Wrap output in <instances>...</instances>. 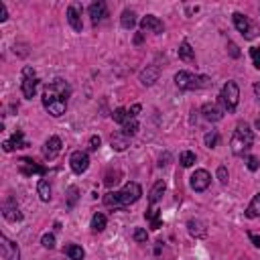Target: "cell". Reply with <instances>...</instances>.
<instances>
[{"instance_id": "c3c4849f", "label": "cell", "mask_w": 260, "mask_h": 260, "mask_svg": "<svg viewBox=\"0 0 260 260\" xmlns=\"http://www.w3.org/2000/svg\"><path fill=\"white\" fill-rule=\"evenodd\" d=\"M238 260H248V258H238Z\"/></svg>"}, {"instance_id": "1f68e13d", "label": "cell", "mask_w": 260, "mask_h": 260, "mask_svg": "<svg viewBox=\"0 0 260 260\" xmlns=\"http://www.w3.org/2000/svg\"><path fill=\"white\" fill-rule=\"evenodd\" d=\"M179 163H181V167H191L195 163V155L191 151H183L179 157Z\"/></svg>"}, {"instance_id": "bcb514c9", "label": "cell", "mask_w": 260, "mask_h": 260, "mask_svg": "<svg viewBox=\"0 0 260 260\" xmlns=\"http://www.w3.org/2000/svg\"><path fill=\"white\" fill-rule=\"evenodd\" d=\"M134 43H136V45L142 43V35H136V37H134Z\"/></svg>"}, {"instance_id": "60d3db41", "label": "cell", "mask_w": 260, "mask_h": 260, "mask_svg": "<svg viewBox=\"0 0 260 260\" xmlns=\"http://www.w3.org/2000/svg\"><path fill=\"white\" fill-rule=\"evenodd\" d=\"M100 146H102V138L100 136H91L89 138V151H98Z\"/></svg>"}, {"instance_id": "6da1fadb", "label": "cell", "mask_w": 260, "mask_h": 260, "mask_svg": "<svg viewBox=\"0 0 260 260\" xmlns=\"http://www.w3.org/2000/svg\"><path fill=\"white\" fill-rule=\"evenodd\" d=\"M71 96V86L57 78V80H53L45 91H43V106L45 110L53 116V118H59L65 114V110H67V98Z\"/></svg>"}, {"instance_id": "44dd1931", "label": "cell", "mask_w": 260, "mask_h": 260, "mask_svg": "<svg viewBox=\"0 0 260 260\" xmlns=\"http://www.w3.org/2000/svg\"><path fill=\"white\" fill-rule=\"evenodd\" d=\"M165 189H167V185H165V181H163V179H161V181H157V183L153 185L151 193H148V201H151V206H157L159 199H161V197H163V193H165Z\"/></svg>"}, {"instance_id": "f35d334b", "label": "cell", "mask_w": 260, "mask_h": 260, "mask_svg": "<svg viewBox=\"0 0 260 260\" xmlns=\"http://www.w3.org/2000/svg\"><path fill=\"white\" fill-rule=\"evenodd\" d=\"M228 53H230V57H234V59L240 57V49H238V45L234 41H228Z\"/></svg>"}, {"instance_id": "4dcf8cb0", "label": "cell", "mask_w": 260, "mask_h": 260, "mask_svg": "<svg viewBox=\"0 0 260 260\" xmlns=\"http://www.w3.org/2000/svg\"><path fill=\"white\" fill-rule=\"evenodd\" d=\"M10 142H12L14 148H27V146H29V142H27L25 136H23V130H16V132L12 134V138H10Z\"/></svg>"}, {"instance_id": "d590c367", "label": "cell", "mask_w": 260, "mask_h": 260, "mask_svg": "<svg viewBox=\"0 0 260 260\" xmlns=\"http://www.w3.org/2000/svg\"><path fill=\"white\" fill-rule=\"evenodd\" d=\"M132 238H134V242H146V240H148V234H146L144 228H136L134 234H132Z\"/></svg>"}, {"instance_id": "277c9868", "label": "cell", "mask_w": 260, "mask_h": 260, "mask_svg": "<svg viewBox=\"0 0 260 260\" xmlns=\"http://www.w3.org/2000/svg\"><path fill=\"white\" fill-rule=\"evenodd\" d=\"M175 86L183 91H191V89H203V87L212 86V80L208 76H195L191 71H177Z\"/></svg>"}, {"instance_id": "52a82bcc", "label": "cell", "mask_w": 260, "mask_h": 260, "mask_svg": "<svg viewBox=\"0 0 260 260\" xmlns=\"http://www.w3.org/2000/svg\"><path fill=\"white\" fill-rule=\"evenodd\" d=\"M21 89H23V96L27 100H33L37 89H39V78L35 76V69L33 67H25L23 69V82H21Z\"/></svg>"}, {"instance_id": "7402d4cb", "label": "cell", "mask_w": 260, "mask_h": 260, "mask_svg": "<svg viewBox=\"0 0 260 260\" xmlns=\"http://www.w3.org/2000/svg\"><path fill=\"white\" fill-rule=\"evenodd\" d=\"M187 228H189V234L195 236V238H203V236L208 234L206 224H203L201 219H189V221H187Z\"/></svg>"}, {"instance_id": "5bb4252c", "label": "cell", "mask_w": 260, "mask_h": 260, "mask_svg": "<svg viewBox=\"0 0 260 260\" xmlns=\"http://www.w3.org/2000/svg\"><path fill=\"white\" fill-rule=\"evenodd\" d=\"M140 29H142V31H148V33H155V35H161V33L165 31L163 21H161L159 16H155V14H146V16H142Z\"/></svg>"}, {"instance_id": "7dc6e473", "label": "cell", "mask_w": 260, "mask_h": 260, "mask_svg": "<svg viewBox=\"0 0 260 260\" xmlns=\"http://www.w3.org/2000/svg\"><path fill=\"white\" fill-rule=\"evenodd\" d=\"M256 128H258V130H260V118H258V120H256Z\"/></svg>"}, {"instance_id": "5b68a950", "label": "cell", "mask_w": 260, "mask_h": 260, "mask_svg": "<svg viewBox=\"0 0 260 260\" xmlns=\"http://www.w3.org/2000/svg\"><path fill=\"white\" fill-rule=\"evenodd\" d=\"M219 102L224 106V110L228 112H236L238 102H240V87L236 82H226L224 87H221V94H219Z\"/></svg>"}, {"instance_id": "4316f807", "label": "cell", "mask_w": 260, "mask_h": 260, "mask_svg": "<svg viewBox=\"0 0 260 260\" xmlns=\"http://www.w3.org/2000/svg\"><path fill=\"white\" fill-rule=\"evenodd\" d=\"M120 25L124 27V29H134V25H136V14L132 12V10H124L122 12V16H120Z\"/></svg>"}, {"instance_id": "f546056e", "label": "cell", "mask_w": 260, "mask_h": 260, "mask_svg": "<svg viewBox=\"0 0 260 260\" xmlns=\"http://www.w3.org/2000/svg\"><path fill=\"white\" fill-rule=\"evenodd\" d=\"M122 132L128 134V136H134L138 132V122L134 118H128L124 124H122Z\"/></svg>"}, {"instance_id": "d6986e66", "label": "cell", "mask_w": 260, "mask_h": 260, "mask_svg": "<svg viewBox=\"0 0 260 260\" xmlns=\"http://www.w3.org/2000/svg\"><path fill=\"white\" fill-rule=\"evenodd\" d=\"M110 144H112L114 151L122 153V151H126V148L130 146V136H128V134H124L122 130H118V132H114V134H112V138H110Z\"/></svg>"}, {"instance_id": "f1b7e54d", "label": "cell", "mask_w": 260, "mask_h": 260, "mask_svg": "<svg viewBox=\"0 0 260 260\" xmlns=\"http://www.w3.org/2000/svg\"><path fill=\"white\" fill-rule=\"evenodd\" d=\"M106 224H108V219L104 214H94V217H91V230L94 232H104L106 230Z\"/></svg>"}, {"instance_id": "7a4b0ae2", "label": "cell", "mask_w": 260, "mask_h": 260, "mask_svg": "<svg viewBox=\"0 0 260 260\" xmlns=\"http://www.w3.org/2000/svg\"><path fill=\"white\" fill-rule=\"evenodd\" d=\"M140 195H142V187L138 183L130 181V183L124 185L120 191H108L104 195V206L114 208V210L128 208V206H132V203H136L140 199Z\"/></svg>"}, {"instance_id": "ba28073f", "label": "cell", "mask_w": 260, "mask_h": 260, "mask_svg": "<svg viewBox=\"0 0 260 260\" xmlns=\"http://www.w3.org/2000/svg\"><path fill=\"white\" fill-rule=\"evenodd\" d=\"M82 12H84V6H82L80 2H71V4L67 6V23H69V27L76 31V33H82V29H84Z\"/></svg>"}, {"instance_id": "8fae6325", "label": "cell", "mask_w": 260, "mask_h": 260, "mask_svg": "<svg viewBox=\"0 0 260 260\" xmlns=\"http://www.w3.org/2000/svg\"><path fill=\"white\" fill-rule=\"evenodd\" d=\"M0 254L2 260H21V250L6 236H0Z\"/></svg>"}, {"instance_id": "ffe728a7", "label": "cell", "mask_w": 260, "mask_h": 260, "mask_svg": "<svg viewBox=\"0 0 260 260\" xmlns=\"http://www.w3.org/2000/svg\"><path fill=\"white\" fill-rule=\"evenodd\" d=\"M179 59L185 63H195V51L191 49L189 41H183L179 47Z\"/></svg>"}, {"instance_id": "4fadbf2b", "label": "cell", "mask_w": 260, "mask_h": 260, "mask_svg": "<svg viewBox=\"0 0 260 260\" xmlns=\"http://www.w3.org/2000/svg\"><path fill=\"white\" fill-rule=\"evenodd\" d=\"M18 171H21L25 177L45 175V167H41L39 163H35L33 159H21V161H18Z\"/></svg>"}, {"instance_id": "b9f144b4", "label": "cell", "mask_w": 260, "mask_h": 260, "mask_svg": "<svg viewBox=\"0 0 260 260\" xmlns=\"http://www.w3.org/2000/svg\"><path fill=\"white\" fill-rule=\"evenodd\" d=\"M140 112V104H134L132 108L128 110V118H136V114Z\"/></svg>"}, {"instance_id": "7bdbcfd3", "label": "cell", "mask_w": 260, "mask_h": 260, "mask_svg": "<svg viewBox=\"0 0 260 260\" xmlns=\"http://www.w3.org/2000/svg\"><path fill=\"white\" fill-rule=\"evenodd\" d=\"M8 18V12H6V6H4V2H0V23H4Z\"/></svg>"}, {"instance_id": "3957f363", "label": "cell", "mask_w": 260, "mask_h": 260, "mask_svg": "<svg viewBox=\"0 0 260 260\" xmlns=\"http://www.w3.org/2000/svg\"><path fill=\"white\" fill-rule=\"evenodd\" d=\"M254 144V132L248 122H238L236 124V130L232 134V140H230V146H232V153L236 157H244L250 146Z\"/></svg>"}, {"instance_id": "2e32d148", "label": "cell", "mask_w": 260, "mask_h": 260, "mask_svg": "<svg viewBox=\"0 0 260 260\" xmlns=\"http://www.w3.org/2000/svg\"><path fill=\"white\" fill-rule=\"evenodd\" d=\"M89 16H91V25H100L102 21H104V18L108 16V8H106V4L102 2V0H98V2H91L89 4Z\"/></svg>"}, {"instance_id": "8d00e7d4", "label": "cell", "mask_w": 260, "mask_h": 260, "mask_svg": "<svg viewBox=\"0 0 260 260\" xmlns=\"http://www.w3.org/2000/svg\"><path fill=\"white\" fill-rule=\"evenodd\" d=\"M250 57H252L254 67L260 69V47H252V49H250Z\"/></svg>"}, {"instance_id": "ee69618b", "label": "cell", "mask_w": 260, "mask_h": 260, "mask_svg": "<svg viewBox=\"0 0 260 260\" xmlns=\"http://www.w3.org/2000/svg\"><path fill=\"white\" fill-rule=\"evenodd\" d=\"M248 238L252 240V244H254L256 248H260V236H256L254 232H250V234H248Z\"/></svg>"}, {"instance_id": "603a6c76", "label": "cell", "mask_w": 260, "mask_h": 260, "mask_svg": "<svg viewBox=\"0 0 260 260\" xmlns=\"http://www.w3.org/2000/svg\"><path fill=\"white\" fill-rule=\"evenodd\" d=\"M63 254H65L69 260H84V256H86L84 248L78 246V244H67V246L63 248Z\"/></svg>"}, {"instance_id": "9a60e30c", "label": "cell", "mask_w": 260, "mask_h": 260, "mask_svg": "<svg viewBox=\"0 0 260 260\" xmlns=\"http://www.w3.org/2000/svg\"><path fill=\"white\" fill-rule=\"evenodd\" d=\"M61 146H63V142H61L59 136H51V138L43 144V157H45L47 161H53L55 157L61 153Z\"/></svg>"}, {"instance_id": "cb8c5ba5", "label": "cell", "mask_w": 260, "mask_h": 260, "mask_svg": "<svg viewBox=\"0 0 260 260\" xmlns=\"http://www.w3.org/2000/svg\"><path fill=\"white\" fill-rule=\"evenodd\" d=\"M144 217L151 221V228H153V230H159V228L163 226V221H161V217H159V208H157V206L148 208L146 214H144Z\"/></svg>"}, {"instance_id": "ab89813d", "label": "cell", "mask_w": 260, "mask_h": 260, "mask_svg": "<svg viewBox=\"0 0 260 260\" xmlns=\"http://www.w3.org/2000/svg\"><path fill=\"white\" fill-rule=\"evenodd\" d=\"M246 167H248L250 171H258L260 163H258V159H256V157H248V159H246Z\"/></svg>"}, {"instance_id": "74e56055", "label": "cell", "mask_w": 260, "mask_h": 260, "mask_svg": "<svg viewBox=\"0 0 260 260\" xmlns=\"http://www.w3.org/2000/svg\"><path fill=\"white\" fill-rule=\"evenodd\" d=\"M217 179H219L221 185H226V183H228V169H226L224 165L217 167Z\"/></svg>"}, {"instance_id": "836d02e7", "label": "cell", "mask_w": 260, "mask_h": 260, "mask_svg": "<svg viewBox=\"0 0 260 260\" xmlns=\"http://www.w3.org/2000/svg\"><path fill=\"white\" fill-rule=\"evenodd\" d=\"M217 142H219V134L216 132V130H212V132L206 134V146H208V148H216Z\"/></svg>"}, {"instance_id": "e575fe53", "label": "cell", "mask_w": 260, "mask_h": 260, "mask_svg": "<svg viewBox=\"0 0 260 260\" xmlns=\"http://www.w3.org/2000/svg\"><path fill=\"white\" fill-rule=\"evenodd\" d=\"M41 244H43L45 248L53 250V248H55V236H53V234H43V238H41Z\"/></svg>"}, {"instance_id": "7c38bea8", "label": "cell", "mask_w": 260, "mask_h": 260, "mask_svg": "<svg viewBox=\"0 0 260 260\" xmlns=\"http://www.w3.org/2000/svg\"><path fill=\"white\" fill-rule=\"evenodd\" d=\"M2 216H4V219L12 221V224H14V221H21L23 219V214H21V210H18L14 197H6L4 199V203H2Z\"/></svg>"}, {"instance_id": "83f0119b", "label": "cell", "mask_w": 260, "mask_h": 260, "mask_svg": "<svg viewBox=\"0 0 260 260\" xmlns=\"http://www.w3.org/2000/svg\"><path fill=\"white\" fill-rule=\"evenodd\" d=\"M78 199H80V189L76 187V185H71V187L67 189V199H65V206H67V210H73V208H76Z\"/></svg>"}, {"instance_id": "f6af8a7d", "label": "cell", "mask_w": 260, "mask_h": 260, "mask_svg": "<svg viewBox=\"0 0 260 260\" xmlns=\"http://www.w3.org/2000/svg\"><path fill=\"white\" fill-rule=\"evenodd\" d=\"M254 94H256V100L260 102V82L254 84Z\"/></svg>"}, {"instance_id": "d6a6232c", "label": "cell", "mask_w": 260, "mask_h": 260, "mask_svg": "<svg viewBox=\"0 0 260 260\" xmlns=\"http://www.w3.org/2000/svg\"><path fill=\"white\" fill-rule=\"evenodd\" d=\"M112 118H114V122L124 124V122L128 120V110H126V108H116L114 112H112Z\"/></svg>"}, {"instance_id": "d4e9b609", "label": "cell", "mask_w": 260, "mask_h": 260, "mask_svg": "<svg viewBox=\"0 0 260 260\" xmlns=\"http://www.w3.org/2000/svg\"><path fill=\"white\" fill-rule=\"evenodd\" d=\"M246 217L254 219V217H260V191L254 195V199L250 201V206L246 210Z\"/></svg>"}, {"instance_id": "ac0fdd59", "label": "cell", "mask_w": 260, "mask_h": 260, "mask_svg": "<svg viewBox=\"0 0 260 260\" xmlns=\"http://www.w3.org/2000/svg\"><path fill=\"white\" fill-rule=\"evenodd\" d=\"M159 76H161V69H159V65H146V69H142L140 71V84L142 86H153L157 80H159Z\"/></svg>"}, {"instance_id": "484cf974", "label": "cell", "mask_w": 260, "mask_h": 260, "mask_svg": "<svg viewBox=\"0 0 260 260\" xmlns=\"http://www.w3.org/2000/svg\"><path fill=\"white\" fill-rule=\"evenodd\" d=\"M37 193H39L41 201H45V203L51 199V185H49L47 179H41V181H39V185H37Z\"/></svg>"}, {"instance_id": "8992f818", "label": "cell", "mask_w": 260, "mask_h": 260, "mask_svg": "<svg viewBox=\"0 0 260 260\" xmlns=\"http://www.w3.org/2000/svg\"><path fill=\"white\" fill-rule=\"evenodd\" d=\"M232 21H234V27L238 29V33L242 35L246 41H252V39H256V37L260 35V33H258V27L250 21L246 14H242V12H234V14H232Z\"/></svg>"}, {"instance_id": "9c48e42d", "label": "cell", "mask_w": 260, "mask_h": 260, "mask_svg": "<svg viewBox=\"0 0 260 260\" xmlns=\"http://www.w3.org/2000/svg\"><path fill=\"white\" fill-rule=\"evenodd\" d=\"M210 183H212V175L206 171V169H197L191 177H189V185H191V189L201 193V191H206L210 187Z\"/></svg>"}, {"instance_id": "e0dca14e", "label": "cell", "mask_w": 260, "mask_h": 260, "mask_svg": "<svg viewBox=\"0 0 260 260\" xmlns=\"http://www.w3.org/2000/svg\"><path fill=\"white\" fill-rule=\"evenodd\" d=\"M201 114L208 122H219L221 118H224V110H221L219 106H216V104H203Z\"/></svg>"}, {"instance_id": "30bf717a", "label": "cell", "mask_w": 260, "mask_h": 260, "mask_svg": "<svg viewBox=\"0 0 260 260\" xmlns=\"http://www.w3.org/2000/svg\"><path fill=\"white\" fill-rule=\"evenodd\" d=\"M69 167H71V171L76 173V175L86 173L87 167H89V157H87V153H84V151L71 153V157H69Z\"/></svg>"}]
</instances>
